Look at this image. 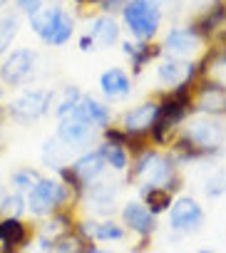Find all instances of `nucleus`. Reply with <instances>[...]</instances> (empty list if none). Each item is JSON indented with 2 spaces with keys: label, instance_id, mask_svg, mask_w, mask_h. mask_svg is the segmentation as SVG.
<instances>
[{
  "label": "nucleus",
  "instance_id": "f257e3e1",
  "mask_svg": "<svg viewBox=\"0 0 226 253\" xmlns=\"http://www.w3.org/2000/svg\"><path fill=\"white\" fill-rule=\"evenodd\" d=\"M179 167L181 164L169 152H162L159 147H149L132 157V164L127 169V181L144 184V186H159V189H167L169 194H177L181 189Z\"/></svg>",
  "mask_w": 226,
  "mask_h": 253
},
{
  "label": "nucleus",
  "instance_id": "f03ea898",
  "mask_svg": "<svg viewBox=\"0 0 226 253\" xmlns=\"http://www.w3.org/2000/svg\"><path fill=\"white\" fill-rule=\"evenodd\" d=\"M28 18H30L33 33L50 47H62L75 35V18L65 10L60 0H52V3L43 5L40 10H35Z\"/></svg>",
  "mask_w": 226,
  "mask_h": 253
},
{
  "label": "nucleus",
  "instance_id": "7ed1b4c3",
  "mask_svg": "<svg viewBox=\"0 0 226 253\" xmlns=\"http://www.w3.org/2000/svg\"><path fill=\"white\" fill-rule=\"evenodd\" d=\"M181 137H186L196 149L204 152L206 159H216L224 157L221 154V144L226 137V122L219 117H206V114H191L179 129Z\"/></svg>",
  "mask_w": 226,
  "mask_h": 253
},
{
  "label": "nucleus",
  "instance_id": "20e7f679",
  "mask_svg": "<svg viewBox=\"0 0 226 253\" xmlns=\"http://www.w3.org/2000/svg\"><path fill=\"white\" fill-rule=\"evenodd\" d=\"M122 25L130 30L135 40L154 42L162 30V5L152 0H127V5L120 10Z\"/></svg>",
  "mask_w": 226,
  "mask_h": 253
},
{
  "label": "nucleus",
  "instance_id": "39448f33",
  "mask_svg": "<svg viewBox=\"0 0 226 253\" xmlns=\"http://www.w3.org/2000/svg\"><path fill=\"white\" fill-rule=\"evenodd\" d=\"M55 97L57 92L55 89H40V87H33V89H23L18 92L10 104L5 107V114L18 122V124H33V122H40L43 117L50 114V109L55 107Z\"/></svg>",
  "mask_w": 226,
  "mask_h": 253
},
{
  "label": "nucleus",
  "instance_id": "423d86ee",
  "mask_svg": "<svg viewBox=\"0 0 226 253\" xmlns=\"http://www.w3.org/2000/svg\"><path fill=\"white\" fill-rule=\"evenodd\" d=\"M72 191L60 181V179H50L43 176L30 191H28V211L35 216H52L57 211H62L70 201H72Z\"/></svg>",
  "mask_w": 226,
  "mask_h": 253
},
{
  "label": "nucleus",
  "instance_id": "0eeeda50",
  "mask_svg": "<svg viewBox=\"0 0 226 253\" xmlns=\"http://www.w3.org/2000/svg\"><path fill=\"white\" fill-rule=\"evenodd\" d=\"M38 65V55L30 47H15L0 57V84L5 87H23Z\"/></svg>",
  "mask_w": 226,
  "mask_h": 253
},
{
  "label": "nucleus",
  "instance_id": "6e6552de",
  "mask_svg": "<svg viewBox=\"0 0 226 253\" xmlns=\"http://www.w3.org/2000/svg\"><path fill=\"white\" fill-rule=\"evenodd\" d=\"M55 137L67 144L70 149L75 152H85V149H92L97 142H99V132L94 129L92 124H87L77 112H70L65 117L57 119V132Z\"/></svg>",
  "mask_w": 226,
  "mask_h": 253
},
{
  "label": "nucleus",
  "instance_id": "1a4fd4ad",
  "mask_svg": "<svg viewBox=\"0 0 226 253\" xmlns=\"http://www.w3.org/2000/svg\"><path fill=\"white\" fill-rule=\"evenodd\" d=\"M159 45L167 57H177V60H196L204 52V40L194 33L189 23L169 28V33L164 35Z\"/></svg>",
  "mask_w": 226,
  "mask_h": 253
},
{
  "label": "nucleus",
  "instance_id": "9d476101",
  "mask_svg": "<svg viewBox=\"0 0 226 253\" xmlns=\"http://www.w3.org/2000/svg\"><path fill=\"white\" fill-rule=\"evenodd\" d=\"M204 223V209L191 196H179L169 206V228L174 233H196Z\"/></svg>",
  "mask_w": 226,
  "mask_h": 253
},
{
  "label": "nucleus",
  "instance_id": "9b49d317",
  "mask_svg": "<svg viewBox=\"0 0 226 253\" xmlns=\"http://www.w3.org/2000/svg\"><path fill=\"white\" fill-rule=\"evenodd\" d=\"M194 114L206 117H226V89L211 82L209 77H201L194 84Z\"/></svg>",
  "mask_w": 226,
  "mask_h": 253
},
{
  "label": "nucleus",
  "instance_id": "f8f14e48",
  "mask_svg": "<svg viewBox=\"0 0 226 253\" xmlns=\"http://www.w3.org/2000/svg\"><path fill=\"white\" fill-rule=\"evenodd\" d=\"M157 117V99H144L130 109L122 112L120 117V126L127 134H137V137H149L152 124Z\"/></svg>",
  "mask_w": 226,
  "mask_h": 253
},
{
  "label": "nucleus",
  "instance_id": "ddd939ff",
  "mask_svg": "<svg viewBox=\"0 0 226 253\" xmlns=\"http://www.w3.org/2000/svg\"><path fill=\"white\" fill-rule=\"evenodd\" d=\"M189 25L194 28V33L204 42H209L214 38V33L226 25V0H209V3L194 15V20Z\"/></svg>",
  "mask_w": 226,
  "mask_h": 253
},
{
  "label": "nucleus",
  "instance_id": "4468645a",
  "mask_svg": "<svg viewBox=\"0 0 226 253\" xmlns=\"http://www.w3.org/2000/svg\"><path fill=\"white\" fill-rule=\"evenodd\" d=\"M120 42H122V52H125V57L130 60L132 77L142 75L152 62H157V60L164 55L159 42H147V40H120Z\"/></svg>",
  "mask_w": 226,
  "mask_h": 253
},
{
  "label": "nucleus",
  "instance_id": "2eb2a0df",
  "mask_svg": "<svg viewBox=\"0 0 226 253\" xmlns=\"http://www.w3.org/2000/svg\"><path fill=\"white\" fill-rule=\"evenodd\" d=\"M70 169L75 171V176H77V179L82 181V186L87 189L90 184H94V181H99V179L104 176V171H107V162H104L99 147L94 144L92 149L80 152V154L70 162Z\"/></svg>",
  "mask_w": 226,
  "mask_h": 253
},
{
  "label": "nucleus",
  "instance_id": "dca6fc26",
  "mask_svg": "<svg viewBox=\"0 0 226 253\" xmlns=\"http://www.w3.org/2000/svg\"><path fill=\"white\" fill-rule=\"evenodd\" d=\"M99 94L107 104L122 102L132 94V75L122 67H109L99 75Z\"/></svg>",
  "mask_w": 226,
  "mask_h": 253
},
{
  "label": "nucleus",
  "instance_id": "f3484780",
  "mask_svg": "<svg viewBox=\"0 0 226 253\" xmlns=\"http://www.w3.org/2000/svg\"><path fill=\"white\" fill-rule=\"evenodd\" d=\"M122 223L139 238H149L157 231V216L142 201H130L122 206Z\"/></svg>",
  "mask_w": 226,
  "mask_h": 253
},
{
  "label": "nucleus",
  "instance_id": "a211bd4d",
  "mask_svg": "<svg viewBox=\"0 0 226 253\" xmlns=\"http://www.w3.org/2000/svg\"><path fill=\"white\" fill-rule=\"evenodd\" d=\"M75 112H77L87 124H92L97 132H102L104 126L112 124V107H109L104 99H97L94 94H85V92H82V97H80Z\"/></svg>",
  "mask_w": 226,
  "mask_h": 253
},
{
  "label": "nucleus",
  "instance_id": "6ab92c4d",
  "mask_svg": "<svg viewBox=\"0 0 226 253\" xmlns=\"http://www.w3.org/2000/svg\"><path fill=\"white\" fill-rule=\"evenodd\" d=\"M90 38L94 40V45L99 47H112L122 40V25L115 15H97L90 20Z\"/></svg>",
  "mask_w": 226,
  "mask_h": 253
},
{
  "label": "nucleus",
  "instance_id": "aec40b11",
  "mask_svg": "<svg viewBox=\"0 0 226 253\" xmlns=\"http://www.w3.org/2000/svg\"><path fill=\"white\" fill-rule=\"evenodd\" d=\"M75 231V221H72V216L62 209V211H57V213H52L43 226H40V233H38V241H40V248H50L57 238H62V236H70Z\"/></svg>",
  "mask_w": 226,
  "mask_h": 253
},
{
  "label": "nucleus",
  "instance_id": "412c9836",
  "mask_svg": "<svg viewBox=\"0 0 226 253\" xmlns=\"http://www.w3.org/2000/svg\"><path fill=\"white\" fill-rule=\"evenodd\" d=\"M85 196H87L94 213H109L112 204H115V199H117V184L99 179V181H94L85 189Z\"/></svg>",
  "mask_w": 226,
  "mask_h": 253
},
{
  "label": "nucleus",
  "instance_id": "4be33fe9",
  "mask_svg": "<svg viewBox=\"0 0 226 253\" xmlns=\"http://www.w3.org/2000/svg\"><path fill=\"white\" fill-rule=\"evenodd\" d=\"M30 238L28 226L20 218H0V246L18 251Z\"/></svg>",
  "mask_w": 226,
  "mask_h": 253
},
{
  "label": "nucleus",
  "instance_id": "5701e85b",
  "mask_svg": "<svg viewBox=\"0 0 226 253\" xmlns=\"http://www.w3.org/2000/svg\"><path fill=\"white\" fill-rule=\"evenodd\" d=\"M72 154H75V149H70L67 144H62L57 137H52V139H47L45 144H43V164L45 167H50V169H60V167H67L70 164V159H72Z\"/></svg>",
  "mask_w": 226,
  "mask_h": 253
},
{
  "label": "nucleus",
  "instance_id": "b1692460",
  "mask_svg": "<svg viewBox=\"0 0 226 253\" xmlns=\"http://www.w3.org/2000/svg\"><path fill=\"white\" fill-rule=\"evenodd\" d=\"M139 199H142V204L154 216H159V213H167L169 211V206L174 201V194H169L167 189H159V186H144V184H139Z\"/></svg>",
  "mask_w": 226,
  "mask_h": 253
},
{
  "label": "nucleus",
  "instance_id": "393cba45",
  "mask_svg": "<svg viewBox=\"0 0 226 253\" xmlns=\"http://www.w3.org/2000/svg\"><path fill=\"white\" fill-rule=\"evenodd\" d=\"M97 147H99V152H102V157L107 162V169L120 171V174L130 169L132 157H130V152L125 147H115V144H107V142H97Z\"/></svg>",
  "mask_w": 226,
  "mask_h": 253
},
{
  "label": "nucleus",
  "instance_id": "a878e982",
  "mask_svg": "<svg viewBox=\"0 0 226 253\" xmlns=\"http://www.w3.org/2000/svg\"><path fill=\"white\" fill-rule=\"evenodd\" d=\"M20 33V18L15 13H5V15H0V57L8 55L15 38Z\"/></svg>",
  "mask_w": 226,
  "mask_h": 253
},
{
  "label": "nucleus",
  "instance_id": "bb28decb",
  "mask_svg": "<svg viewBox=\"0 0 226 253\" xmlns=\"http://www.w3.org/2000/svg\"><path fill=\"white\" fill-rule=\"evenodd\" d=\"M80 97H82V89H80V87H75V84H67V87L60 92V97H55V107H52L55 117L60 119V117H65V114L75 112V107H77Z\"/></svg>",
  "mask_w": 226,
  "mask_h": 253
},
{
  "label": "nucleus",
  "instance_id": "cd10ccee",
  "mask_svg": "<svg viewBox=\"0 0 226 253\" xmlns=\"http://www.w3.org/2000/svg\"><path fill=\"white\" fill-rule=\"evenodd\" d=\"M25 211H28V204H25V196L20 191H13V194L0 199V216L3 218H20Z\"/></svg>",
  "mask_w": 226,
  "mask_h": 253
},
{
  "label": "nucleus",
  "instance_id": "c85d7f7f",
  "mask_svg": "<svg viewBox=\"0 0 226 253\" xmlns=\"http://www.w3.org/2000/svg\"><path fill=\"white\" fill-rule=\"evenodd\" d=\"M40 179H43V174H40L38 169H30V167L18 169V171H13V174H10V184H13V186H15V191H20V194H23V191L28 194V191H30Z\"/></svg>",
  "mask_w": 226,
  "mask_h": 253
},
{
  "label": "nucleus",
  "instance_id": "c756f323",
  "mask_svg": "<svg viewBox=\"0 0 226 253\" xmlns=\"http://www.w3.org/2000/svg\"><path fill=\"white\" fill-rule=\"evenodd\" d=\"M125 238V228L117 223V221H112V218H107V221H99V223H94V241H122Z\"/></svg>",
  "mask_w": 226,
  "mask_h": 253
},
{
  "label": "nucleus",
  "instance_id": "7c9ffc66",
  "mask_svg": "<svg viewBox=\"0 0 226 253\" xmlns=\"http://www.w3.org/2000/svg\"><path fill=\"white\" fill-rule=\"evenodd\" d=\"M204 194L209 199H219L226 194V167L216 169L209 179H206V186H204Z\"/></svg>",
  "mask_w": 226,
  "mask_h": 253
},
{
  "label": "nucleus",
  "instance_id": "2f4dec72",
  "mask_svg": "<svg viewBox=\"0 0 226 253\" xmlns=\"http://www.w3.org/2000/svg\"><path fill=\"white\" fill-rule=\"evenodd\" d=\"M87 243H82L77 236H75V231L70 233V236H62V238H57L50 248H47V253H80L82 248H85Z\"/></svg>",
  "mask_w": 226,
  "mask_h": 253
},
{
  "label": "nucleus",
  "instance_id": "473e14b6",
  "mask_svg": "<svg viewBox=\"0 0 226 253\" xmlns=\"http://www.w3.org/2000/svg\"><path fill=\"white\" fill-rule=\"evenodd\" d=\"M99 142H107V144H115V147H125L127 149V142H130V134L122 129V126L117 124H109L104 126V129L99 132Z\"/></svg>",
  "mask_w": 226,
  "mask_h": 253
},
{
  "label": "nucleus",
  "instance_id": "72a5a7b5",
  "mask_svg": "<svg viewBox=\"0 0 226 253\" xmlns=\"http://www.w3.org/2000/svg\"><path fill=\"white\" fill-rule=\"evenodd\" d=\"M127 5V0H97V8L102 15H115Z\"/></svg>",
  "mask_w": 226,
  "mask_h": 253
},
{
  "label": "nucleus",
  "instance_id": "f704fd0d",
  "mask_svg": "<svg viewBox=\"0 0 226 253\" xmlns=\"http://www.w3.org/2000/svg\"><path fill=\"white\" fill-rule=\"evenodd\" d=\"M15 5H18V10H20V13L33 15L35 10H40V8L45 5V0H15Z\"/></svg>",
  "mask_w": 226,
  "mask_h": 253
},
{
  "label": "nucleus",
  "instance_id": "c9c22d12",
  "mask_svg": "<svg viewBox=\"0 0 226 253\" xmlns=\"http://www.w3.org/2000/svg\"><path fill=\"white\" fill-rule=\"evenodd\" d=\"M77 42H80V50H82V52H92V50H94V40L90 38V33L80 35V40H77Z\"/></svg>",
  "mask_w": 226,
  "mask_h": 253
},
{
  "label": "nucleus",
  "instance_id": "e433bc0d",
  "mask_svg": "<svg viewBox=\"0 0 226 253\" xmlns=\"http://www.w3.org/2000/svg\"><path fill=\"white\" fill-rule=\"evenodd\" d=\"M80 253H109V251H102V248H97V246H92V243H90V246H85Z\"/></svg>",
  "mask_w": 226,
  "mask_h": 253
},
{
  "label": "nucleus",
  "instance_id": "4c0bfd02",
  "mask_svg": "<svg viewBox=\"0 0 226 253\" xmlns=\"http://www.w3.org/2000/svg\"><path fill=\"white\" fill-rule=\"evenodd\" d=\"M5 117V107H3V84H0V119Z\"/></svg>",
  "mask_w": 226,
  "mask_h": 253
},
{
  "label": "nucleus",
  "instance_id": "58836bf2",
  "mask_svg": "<svg viewBox=\"0 0 226 253\" xmlns=\"http://www.w3.org/2000/svg\"><path fill=\"white\" fill-rule=\"evenodd\" d=\"M221 154H226V137H224V144H221Z\"/></svg>",
  "mask_w": 226,
  "mask_h": 253
},
{
  "label": "nucleus",
  "instance_id": "ea45409f",
  "mask_svg": "<svg viewBox=\"0 0 226 253\" xmlns=\"http://www.w3.org/2000/svg\"><path fill=\"white\" fill-rule=\"evenodd\" d=\"M196 253H214V251H206V248H201V251H196Z\"/></svg>",
  "mask_w": 226,
  "mask_h": 253
},
{
  "label": "nucleus",
  "instance_id": "a19ab883",
  "mask_svg": "<svg viewBox=\"0 0 226 253\" xmlns=\"http://www.w3.org/2000/svg\"><path fill=\"white\" fill-rule=\"evenodd\" d=\"M152 3H159L162 5V3H167V0H152Z\"/></svg>",
  "mask_w": 226,
  "mask_h": 253
}]
</instances>
